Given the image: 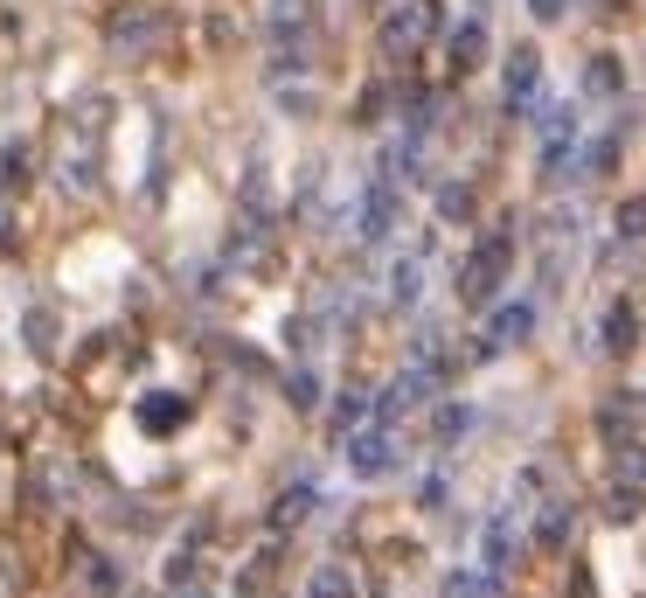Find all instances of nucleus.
<instances>
[{"label":"nucleus","instance_id":"nucleus-1","mask_svg":"<svg viewBox=\"0 0 646 598\" xmlns=\"http://www.w3.org/2000/svg\"><path fill=\"white\" fill-rule=\"evenodd\" d=\"M507 265H515V237H507V230L480 237V251H472V258H466V272H459V299H466V307H487L493 286L507 278Z\"/></svg>","mask_w":646,"mask_h":598},{"label":"nucleus","instance_id":"nucleus-2","mask_svg":"<svg viewBox=\"0 0 646 598\" xmlns=\"http://www.w3.org/2000/svg\"><path fill=\"white\" fill-rule=\"evenodd\" d=\"M160 28H167V8H146V0H132V8L105 14V43H111V49H146Z\"/></svg>","mask_w":646,"mask_h":598},{"label":"nucleus","instance_id":"nucleus-3","mask_svg":"<svg viewBox=\"0 0 646 598\" xmlns=\"http://www.w3.org/2000/svg\"><path fill=\"white\" fill-rule=\"evenodd\" d=\"M424 28H431V8H424V0H390V14H383V49H417V43H424Z\"/></svg>","mask_w":646,"mask_h":598},{"label":"nucleus","instance_id":"nucleus-4","mask_svg":"<svg viewBox=\"0 0 646 598\" xmlns=\"http://www.w3.org/2000/svg\"><path fill=\"white\" fill-rule=\"evenodd\" d=\"M424 390H431V369H410V376H396L383 397H375V424H396L410 404H424Z\"/></svg>","mask_w":646,"mask_h":598},{"label":"nucleus","instance_id":"nucleus-5","mask_svg":"<svg viewBox=\"0 0 646 598\" xmlns=\"http://www.w3.org/2000/svg\"><path fill=\"white\" fill-rule=\"evenodd\" d=\"M348 466H355L362 480H383L390 466H396V445H390V432H362V439L348 445Z\"/></svg>","mask_w":646,"mask_h":598},{"label":"nucleus","instance_id":"nucleus-6","mask_svg":"<svg viewBox=\"0 0 646 598\" xmlns=\"http://www.w3.org/2000/svg\"><path fill=\"white\" fill-rule=\"evenodd\" d=\"M140 424H146V432H181V424H188V397H175V390H146V397H140Z\"/></svg>","mask_w":646,"mask_h":598},{"label":"nucleus","instance_id":"nucleus-7","mask_svg":"<svg viewBox=\"0 0 646 598\" xmlns=\"http://www.w3.org/2000/svg\"><path fill=\"white\" fill-rule=\"evenodd\" d=\"M528 334H536V307H493V321H487V342L493 348H515V342H528Z\"/></svg>","mask_w":646,"mask_h":598},{"label":"nucleus","instance_id":"nucleus-8","mask_svg":"<svg viewBox=\"0 0 646 598\" xmlns=\"http://www.w3.org/2000/svg\"><path fill=\"white\" fill-rule=\"evenodd\" d=\"M390 230H396V189H390V181H375V189L362 195V237H369V244H383Z\"/></svg>","mask_w":646,"mask_h":598},{"label":"nucleus","instance_id":"nucleus-9","mask_svg":"<svg viewBox=\"0 0 646 598\" xmlns=\"http://www.w3.org/2000/svg\"><path fill=\"white\" fill-rule=\"evenodd\" d=\"M536 77H542V56H536V49H515V56H507V105H528V98H536Z\"/></svg>","mask_w":646,"mask_h":598},{"label":"nucleus","instance_id":"nucleus-10","mask_svg":"<svg viewBox=\"0 0 646 598\" xmlns=\"http://www.w3.org/2000/svg\"><path fill=\"white\" fill-rule=\"evenodd\" d=\"M584 91H591V98H619V91H625V63H619V56H591Z\"/></svg>","mask_w":646,"mask_h":598},{"label":"nucleus","instance_id":"nucleus-11","mask_svg":"<svg viewBox=\"0 0 646 598\" xmlns=\"http://www.w3.org/2000/svg\"><path fill=\"white\" fill-rule=\"evenodd\" d=\"M22 334H28V348H35V355H56V342H63V321H56L49 307H28Z\"/></svg>","mask_w":646,"mask_h":598},{"label":"nucleus","instance_id":"nucleus-12","mask_svg":"<svg viewBox=\"0 0 646 598\" xmlns=\"http://www.w3.org/2000/svg\"><path fill=\"white\" fill-rule=\"evenodd\" d=\"M307 598H355V571L348 564H320L307 577Z\"/></svg>","mask_w":646,"mask_h":598},{"label":"nucleus","instance_id":"nucleus-13","mask_svg":"<svg viewBox=\"0 0 646 598\" xmlns=\"http://www.w3.org/2000/svg\"><path fill=\"white\" fill-rule=\"evenodd\" d=\"M633 342H639V313H633V307L619 299V307L605 313V348H612V355H625Z\"/></svg>","mask_w":646,"mask_h":598},{"label":"nucleus","instance_id":"nucleus-14","mask_svg":"<svg viewBox=\"0 0 646 598\" xmlns=\"http://www.w3.org/2000/svg\"><path fill=\"white\" fill-rule=\"evenodd\" d=\"M307 515H313V488H285L272 501V529H299Z\"/></svg>","mask_w":646,"mask_h":598},{"label":"nucleus","instance_id":"nucleus-15","mask_svg":"<svg viewBox=\"0 0 646 598\" xmlns=\"http://www.w3.org/2000/svg\"><path fill=\"white\" fill-rule=\"evenodd\" d=\"M480 56H487V28H480V22H459V28H452V63L472 70Z\"/></svg>","mask_w":646,"mask_h":598},{"label":"nucleus","instance_id":"nucleus-16","mask_svg":"<svg viewBox=\"0 0 646 598\" xmlns=\"http://www.w3.org/2000/svg\"><path fill=\"white\" fill-rule=\"evenodd\" d=\"M515 564V522H487V571H507Z\"/></svg>","mask_w":646,"mask_h":598},{"label":"nucleus","instance_id":"nucleus-17","mask_svg":"<svg viewBox=\"0 0 646 598\" xmlns=\"http://www.w3.org/2000/svg\"><path fill=\"white\" fill-rule=\"evenodd\" d=\"M439 216L445 223H466L472 216V189H466V181H445V189H439Z\"/></svg>","mask_w":646,"mask_h":598},{"label":"nucleus","instance_id":"nucleus-18","mask_svg":"<svg viewBox=\"0 0 646 598\" xmlns=\"http://www.w3.org/2000/svg\"><path fill=\"white\" fill-rule=\"evenodd\" d=\"M536 543H542V550H563V543H570V509H549V515L536 522Z\"/></svg>","mask_w":646,"mask_h":598},{"label":"nucleus","instance_id":"nucleus-19","mask_svg":"<svg viewBox=\"0 0 646 598\" xmlns=\"http://www.w3.org/2000/svg\"><path fill=\"white\" fill-rule=\"evenodd\" d=\"M307 28V0H272V35H299Z\"/></svg>","mask_w":646,"mask_h":598},{"label":"nucleus","instance_id":"nucleus-20","mask_svg":"<svg viewBox=\"0 0 646 598\" xmlns=\"http://www.w3.org/2000/svg\"><path fill=\"white\" fill-rule=\"evenodd\" d=\"M466 424H472V410H466V404H445V410H439V418H431V432H439V439L452 445V439H459V432H466Z\"/></svg>","mask_w":646,"mask_h":598},{"label":"nucleus","instance_id":"nucleus-21","mask_svg":"<svg viewBox=\"0 0 646 598\" xmlns=\"http://www.w3.org/2000/svg\"><path fill=\"white\" fill-rule=\"evenodd\" d=\"M390 299H396V307H410V299H417V258H404V265L390 272Z\"/></svg>","mask_w":646,"mask_h":598},{"label":"nucleus","instance_id":"nucleus-22","mask_svg":"<svg viewBox=\"0 0 646 598\" xmlns=\"http://www.w3.org/2000/svg\"><path fill=\"white\" fill-rule=\"evenodd\" d=\"M619 237H646V195H625L619 202Z\"/></svg>","mask_w":646,"mask_h":598},{"label":"nucleus","instance_id":"nucleus-23","mask_svg":"<svg viewBox=\"0 0 646 598\" xmlns=\"http://www.w3.org/2000/svg\"><path fill=\"white\" fill-rule=\"evenodd\" d=\"M243 210H251V216H264V210H272V189H264V167H251V175H243Z\"/></svg>","mask_w":646,"mask_h":598},{"label":"nucleus","instance_id":"nucleus-24","mask_svg":"<svg viewBox=\"0 0 646 598\" xmlns=\"http://www.w3.org/2000/svg\"><path fill=\"white\" fill-rule=\"evenodd\" d=\"M285 397H292V410H313V404H320V383L307 376V369H299V376L285 383Z\"/></svg>","mask_w":646,"mask_h":598},{"label":"nucleus","instance_id":"nucleus-25","mask_svg":"<svg viewBox=\"0 0 646 598\" xmlns=\"http://www.w3.org/2000/svg\"><path fill=\"white\" fill-rule=\"evenodd\" d=\"M605 515H612V522H633V515H639V488H612V501H605Z\"/></svg>","mask_w":646,"mask_h":598},{"label":"nucleus","instance_id":"nucleus-26","mask_svg":"<svg viewBox=\"0 0 646 598\" xmlns=\"http://www.w3.org/2000/svg\"><path fill=\"white\" fill-rule=\"evenodd\" d=\"M355 418H362V390H348V397H340V404H334V424H340V432H348V424H355Z\"/></svg>","mask_w":646,"mask_h":598},{"label":"nucleus","instance_id":"nucleus-27","mask_svg":"<svg viewBox=\"0 0 646 598\" xmlns=\"http://www.w3.org/2000/svg\"><path fill=\"white\" fill-rule=\"evenodd\" d=\"M167 585H175V591L195 585V557H175V564H167Z\"/></svg>","mask_w":646,"mask_h":598},{"label":"nucleus","instance_id":"nucleus-28","mask_svg":"<svg viewBox=\"0 0 646 598\" xmlns=\"http://www.w3.org/2000/svg\"><path fill=\"white\" fill-rule=\"evenodd\" d=\"M612 160H619V146H612V140H598L591 154H584V167H591V175H605V167H612Z\"/></svg>","mask_w":646,"mask_h":598},{"label":"nucleus","instance_id":"nucleus-29","mask_svg":"<svg viewBox=\"0 0 646 598\" xmlns=\"http://www.w3.org/2000/svg\"><path fill=\"white\" fill-rule=\"evenodd\" d=\"M91 591L111 598V591H119V571H111V564H91Z\"/></svg>","mask_w":646,"mask_h":598}]
</instances>
